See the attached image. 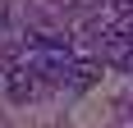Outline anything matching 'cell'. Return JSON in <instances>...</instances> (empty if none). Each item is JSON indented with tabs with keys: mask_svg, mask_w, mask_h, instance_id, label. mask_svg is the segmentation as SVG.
<instances>
[{
	"mask_svg": "<svg viewBox=\"0 0 133 128\" xmlns=\"http://www.w3.org/2000/svg\"><path fill=\"white\" fill-rule=\"evenodd\" d=\"M5 82H9V101H32V96H41V73L32 69V64H9V73H5Z\"/></svg>",
	"mask_w": 133,
	"mask_h": 128,
	"instance_id": "1",
	"label": "cell"
},
{
	"mask_svg": "<svg viewBox=\"0 0 133 128\" xmlns=\"http://www.w3.org/2000/svg\"><path fill=\"white\" fill-rule=\"evenodd\" d=\"M101 82V60H74L69 64V73H64V87L69 91H87Z\"/></svg>",
	"mask_w": 133,
	"mask_h": 128,
	"instance_id": "2",
	"label": "cell"
},
{
	"mask_svg": "<svg viewBox=\"0 0 133 128\" xmlns=\"http://www.w3.org/2000/svg\"><path fill=\"white\" fill-rule=\"evenodd\" d=\"M115 9H119V14H133V0H115Z\"/></svg>",
	"mask_w": 133,
	"mask_h": 128,
	"instance_id": "3",
	"label": "cell"
},
{
	"mask_svg": "<svg viewBox=\"0 0 133 128\" xmlns=\"http://www.w3.org/2000/svg\"><path fill=\"white\" fill-rule=\"evenodd\" d=\"M124 119H129V124H133V105H124Z\"/></svg>",
	"mask_w": 133,
	"mask_h": 128,
	"instance_id": "4",
	"label": "cell"
}]
</instances>
